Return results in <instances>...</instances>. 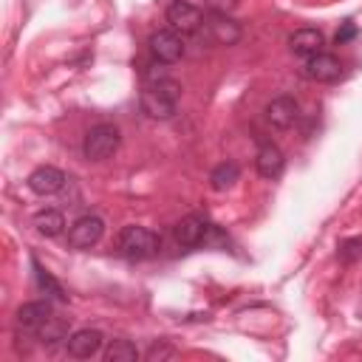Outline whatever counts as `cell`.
I'll return each mask as SVG.
<instances>
[{
  "instance_id": "cell-4",
  "label": "cell",
  "mask_w": 362,
  "mask_h": 362,
  "mask_svg": "<svg viewBox=\"0 0 362 362\" xmlns=\"http://www.w3.org/2000/svg\"><path fill=\"white\" fill-rule=\"evenodd\" d=\"M122 145V133L116 125L111 122H102V125H94L88 133H85V139H82V156L88 162H105L111 159Z\"/></svg>"
},
{
  "instance_id": "cell-21",
  "label": "cell",
  "mask_w": 362,
  "mask_h": 362,
  "mask_svg": "<svg viewBox=\"0 0 362 362\" xmlns=\"http://www.w3.org/2000/svg\"><path fill=\"white\" fill-rule=\"evenodd\" d=\"M337 258L343 263H356L362 258V238H345L337 246Z\"/></svg>"
},
{
  "instance_id": "cell-12",
  "label": "cell",
  "mask_w": 362,
  "mask_h": 362,
  "mask_svg": "<svg viewBox=\"0 0 362 362\" xmlns=\"http://www.w3.org/2000/svg\"><path fill=\"white\" fill-rule=\"evenodd\" d=\"M207 29H210V37H212L218 45H235V42H241V37H244L241 23H235L230 15H218V12H212V15L207 17Z\"/></svg>"
},
{
  "instance_id": "cell-2",
  "label": "cell",
  "mask_w": 362,
  "mask_h": 362,
  "mask_svg": "<svg viewBox=\"0 0 362 362\" xmlns=\"http://www.w3.org/2000/svg\"><path fill=\"white\" fill-rule=\"evenodd\" d=\"M116 249L119 255H125L127 260H148L162 249V238L139 223H127L116 235Z\"/></svg>"
},
{
  "instance_id": "cell-16",
  "label": "cell",
  "mask_w": 362,
  "mask_h": 362,
  "mask_svg": "<svg viewBox=\"0 0 362 362\" xmlns=\"http://www.w3.org/2000/svg\"><path fill=\"white\" fill-rule=\"evenodd\" d=\"M34 230L42 235V238H57L63 235L65 230V215L60 210H40L34 215Z\"/></svg>"
},
{
  "instance_id": "cell-17",
  "label": "cell",
  "mask_w": 362,
  "mask_h": 362,
  "mask_svg": "<svg viewBox=\"0 0 362 362\" xmlns=\"http://www.w3.org/2000/svg\"><path fill=\"white\" fill-rule=\"evenodd\" d=\"M241 178V167L235 162H221L212 173H210V187L215 193H226L235 187V181Z\"/></svg>"
},
{
  "instance_id": "cell-7",
  "label": "cell",
  "mask_w": 362,
  "mask_h": 362,
  "mask_svg": "<svg viewBox=\"0 0 362 362\" xmlns=\"http://www.w3.org/2000/svg\"><path fill=\"white\" fill-rule=\"evenodd\" d=\"M164 17H167L170 29L178 31V34H196L207 23L204 12L198 6H193V3H187V0H173V3L167 6V12H164Z\"/></svg>"
},
{
  "instance_id": "cell-5",
  "label": "cell",
  "mask_w": 362,
  "mask_h": 362,
  "mask_svg": "<svg viewBox=\"0 0 362 362\" xmlns=\"http://www.w3.org/2000/svg\"><path fill=\"white\" fill-rule=\"evenodd\" d=\"M105 235V221L100 215H82L68 226V246L71 249H90Z\"/></svg>"
},
{
  "instance_id": "cell-24",
  "label": "cell",
  "mask_w": 362,
  "mask_h": 362,
  "mask_svg": "<svg viewBox=\"0 0 362 362\" xmlns=\"http://www.w3.org/2000/svg\"><path fill=\"white\" fill-rule=\"evenodd\" d=\"M354 37H356V26L348 20V23H343V29L334 34V42H337V45H345V42H351Z\"/></svg>"
},
{
  "instance_id": "cell-6",
  "label": "cell",
  "mask_w": 362,
  "mask_h": 362,
  "mask_svg": "<svg viewBox=\"0 0 362 362\" xmlns=\"http://www.w3.org/2000/svg\"><path fill=\"white\" fill-rule=\"evenodd\" d=\"M148 49H150V57L164 63V65H173L184 57V42H181V34L173 31V29L153 31L150 40H148Z\"/></svg>"
},
{
  "instance_id": "cell-3",
  "label": "cell",
  "mask_w": 362,
  "mask_h": 362,
  "mask_svg": "<svg viewBox=\"0 0 362 362\" xmlns=\"http://www.w3.org/2000/svg\"><path fill=\"white\" fill-rule=\"evenodd\" d=\"M173 238L178 246L193 249V246H207V244L223 241V233L215 223H210L204 215H184L173 226Z\"/></svg>"
},
{
  "instance_id": "cell-14",
  "label": "cell",
  "mask_w": 362,
  "mask_h": 362,
  "mask_svg": "<svg viewBox=\"0 0 362 362\" xmlns=\"http://www.w3.org/2000/svg\"><path fill=\"white\" fill-rule=\"evenodd\" d=\"M266 119L275 125V127H281V130L292 127V125L300 119V105H297V100H294V97H278V100H272V102L266 105Z\"/></svg>"
},
{
  "instance_id": "cell-23",
  "label": "cell",
  "mask_w": 362,
  "mask_h": 362,
  "mask_svg": "<svg viewBox=\"0 0 362 362\" xmlns=\"http://www.w3.org/2000/svg\"><path fill=\"white\" fill-rule=\"evenodd\" d=\"M207 9L210 12H218V15H233L238 6H241V0H204Z\"/></svg>"
},
{
  "instance_id": "cell-13",
  "label": "cell",
  "mask_w": 362,
  "mask_h": 362,
  "mask_svg": "<svg viewBox=\"0 0 362 362\" xmlns=\"http://www.w3.org/2000/svg\"><path fill=\"white\" fill-rule=\"evenodd\" d=\"M323 45H326V37L320 29H297L292 37H289V49L294 57H314V54H320L323 52Z\"/></svg>"
},
{
  "instance_id": "cell-1",
  "label": "cell",
  "mask_w": 362,
  "mask_h": 362,
  "mask_svg": "<svg viewBox=\"0 0 362 362\" xmlns=\"http://www.w3.org/2000/svg\"><path fill=\"white\" fill-rule=\"evenodd\" d=\"M178 100H181V85L175 79H162V82H148L139 94V108L145 116L150 119H170L178 108Z\"/></svg>"
},
{
  "instance_id": "cell-11",
  "label": "cell",
  "mask_w": 362,
  "mask_h": 362,
  "mask_svg": "<svg viewBox=\"0 0 362 362\" xmlns=\"http://www.w3.org/2000/svg\"><path fill=\"white\" fill-rule=\"evenodd\" d=\"M303 74H306L311 82H337L340 74H343V65H340V60H337L334 54L320 52V54H314V57L306 60Z\"/></svg>"
},
{
  "instance_id": "cell-8",
  "label": "cell",
  "mask_w": 362,
  "mask_h": 362,
  "mask_svg": "<svg viewBox=\"0 0 362 362\" xmlns=\"http://www.w3.org/2000/svg\"><path fill=\"white\" fill-rule=\"evenodd\" d=\"M54 317V306L49 300H31V303H23L15 314V323L23 334H37L45 323Z\"/></svg>"
},
{
  "instance_id": "cell-15",
  "label": "cell",
  "mask_w": 362,
  "mask_h": 362,
  "mask_svg": "<svg viewBox=\"0 0 362 362\" xmlns=\"http://www.w3.org/2000/svg\"><path fill=\"white\" fill-rule=\"evenodd\" d=\"M255 167H258V175H263V178H278L281 173H283V167H286V156H283V150L278 148V145H272V142H266L260 150H258V156H255Z\"/></svg>"
},
{
  "instance_id": "cell-10",
  "label": "cell",
  "mask_w": 362,
  "mask_h": 362,
  "mask_svg": "<svg viewBox=\"0 0 362 362\" xmlns=\"http://www.w3.org/2000/svg\"><path fill=\"white\" fill-rule=\"evenodd\" d=\"M102 343H105L102 331H97V329H79V331H74L65 340V348H68V354L74 359H90V356H97L102 351Z\"/></svg>"
},
{
  "instance_id": "cell-22",
  "label": "cell",
  "mask_w": 362,
  "mask_h": 362,
  "mask_svg": "<svg viewBox=\"0 0 362 362\" xmlns=\"http://www.w3.org/2000/svg\"><path fill=\"white\" fill-rule=\"evenodd\" d=\"M178 351H175V345H170L167 340H159V343H153L150 348H148V362H164V359H173Z\"/></svg>"
},
{
  "instance_id": "cell-20",
  "label": "cell",
  "mask_w": 362,
  "mask_h": 362,
  "mask_svg": "<svg viewBox=\"0 0 362 362\" xmlns=\"http://www.w3.org/2000/svg\"><path fill=\"white\" fill-rule=\"evenodd\" d=\"M31 266H34V278H37V286L45 292V294H52V297H57V300H68V294L63 292V286L45 272L42 266H40V260L37 258H31Z\"/></svg>"
},
{
  "instance_id": "cell-19",
  "label": "cell",
  "mask_w": 362,
  "mask_h": 362,
  "mask_svg": "<svg viewBox=\"0 0 362 362\" xmlns=\"http://www.w3.org/2000/svg\"><path fill=\"white\" fill-rule=\"evenodd\" d=\"M65 334H68V323L60 320V317H52V320L45 323L34 337H37L42 345H54V343H60V340H68Z\"/></svg>"
},
{
  "instance_id": "cell-18",
  "label": "cell",
  "mask_w": 362,
  "mask_h": 362,
  "mask_svg": "<svg viewBox=\"0 0 362 362\" xmlns=\"http://www.w3.org/2000/svg\"><path fill=\"white\" fill-rule=\"evenodd\" d=\"M105 359L108 362H136L139 359V348L130 340H111L105 348Z\"/></svg>"
},
{
  "instance_id": "cell-9",
  "label": "cell",
  "mask_w": 362,
  "mask_h": 362,
  "mask_svg": "<svg viewBox=\"0 0 362 362\" xmlns=\"http://www.w3.org/2000/svg\"><path fill=\"white\" fill-rule=\"evenodd\" d=\"M65 173L60 170V167H52V164H42V167H37L31 175H29V190L34 193V196H54V193H60L63 187H65Z\"/></svg>"
}]
</instances>
